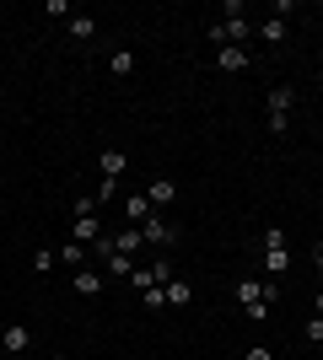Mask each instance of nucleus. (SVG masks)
<instances>
[{
  "mask_svg": "<svg viewBox=\"0 0 323 360\" xmlns=\"http://www.w3.org/2000/svg\"><path fill=\"white\" fill-rule=\"evenodd\" d=\"M248 360H275V349H270V345H253V349H248Z\"/></svg>",
  "mask_w": 323,
  "mask_h": 360,
  "instance_id": "a878e982",
  "label": "nucleus"
},
{
  "mask_svg": "<svg viewBox=\"0 0 323 360\" xmlns=\"http://www.w3.org/2000/svg\"><path fill=\"white\" fill-rule=\"evenodd\" d=\"M270 248H286V231H280V226H264L259 231V253H270Z\"/></svg>",
  "mask_w": 323,
  "mask_h": 360,
  "instance_id": "f3484780",
  "label": "nucleus"
},
{
  "mask_svg": "<svg viewBox=\"0 0 323 360\" xmlns=\"http://www.w3.org/2000/svg\"><path fill=\"white\" fill-rule=\"evenodd\" d=\"M162 296H167V307H189V301H194V285H189L184 274H172L167 285H162Z\"/></svg>",
  "mask_w": 323,
  "mask_h": 360,
  "instance_id": "423d86ee",
  "label": "nucleus"
},
{
  "mask_svg": "<svg viewBox=\"0 0 323 360\" xmlns=\"http://www.w3.org/2000/svg\"><path fill=\"white\" fill-rule=\"evenodd\" d=\"M92 199H97V205H113V199H119V183H113V178H103V183L92 188Z\"/></svg>",
  "mask_w": 323,
  "mask_h": 360,
  "instance_id": "aec40b11",
  "label": "nucleus"
},
{
  "mask_svg": "<svg viewBox=\"0 0 323 360\" xmlns=\"http://www.w3.org/2000/svg\"><path fill=\"white\" fill-rule=\"evenodd\" d=\"M54 360H65V355H54Z\"/></svg>",
  "mask_w": 323,
  "mask_h": 360,
  "instance_id": "cd10ccee",
  "label": "nucleus"
},
{
  "mask_svg": "<svg viewBox=\"0 0 323 360\" xmlns=\"http://www.w3.org/2000/svg\"><path fill=\"white\" fill-rule=\"evenodd\" d=\"M97 237H103L97 215H76V237H70V242H97Z\"/></svg>",
  "mask_w": 323,
  "mask_h": 360,
  "instance_id": "dca6fc26",
  "label": "nucleus"
},
{
  "mask_svg": "<svg viewBox=\"0 0 323 360\" xmlns=\"http://www.w3.org/2000/svg\"><path fill=\"white\" fill-rule=\"evenodd\" d=\"M108 242H113V253H129V258H135L140 248H146V237H140V226H135V231H119V237H108Z\"/></svg>",
  "mask_w": 323,
  "mask_h": 360,
  "instance_id": "ddd939ff",
  "label": "nucleus"
},
{
  "mask_svg": "<svg viewBox=\"0 0 323 360\" xmlns=\"http://www.w3.org/2000/svg\"><path fill=\"white\" fill-rule=\"evenodd\" d=\"M60 258L70 264V269H81V264H87V248H81V242H65V248H60Z\"/></svg>",
  "mask_w": 323,
  "mask_h": 360,
  "instance_id": "a211bd4d",
  "label": "nucleus"
},
{
  "mask_svg": "<svg viewBox=\"0 0 323 360\" xmlns=\"http://www.w3.org/2000/svg\"><path fill=\"white\" fill-rule=\"evenodd\" d=\"M248 312V323H264V317H270V301H253V307H243Z\"/></svg>",
  "mask_w": 323,
  "mask_h": 360,
  "instance_id": "b1692460",
  "label": "nucleus"
},
{
  "mask_svg": "<svg viewBox=\"0 0 323 360\" xmlns=\"http://www.w3.org/2000/svg\"><path fill=\"white\" fill-rule=\"evenodd\" d=\"M221 16H227V22H243L248 6H243V0H227V6H221Z\"/></svg>",
  "mask_w": 323,
  "mask_h": 360,
  "instance_id": "412c9836",
  "label": "nucleus"
},
{
  "mask_svg": "<svg viewBox=\"0 0 323 360\" xmlns=\"http://www.w3.org/2000/svg\"><path fill=\"white\" fill-rule=\"evenodd\" d=\"M264 103H270V113H280V119H286V113H291V86H270V97H264Z\"/></svg>",
  "mask_w": 323,
  "mask_h": 360,
  "instance_id": "2eb2a0df",
  "label": "nucleus"
},
{
  "mask_svg": "<svg viewBox=\"0 0 323 360\" xmlns=\"http://www.w3.org/2000/svg\"><path fill=\"white\" fill-rule=\"evenodd\" d=\"M97 210H103V205H97L92 194H76V215H97Z\"/></svg>",
  "mask_w": 323,
  "mask_h": 360,
  "instance_id": "4be33fe9",
  "label": "nucleus"
},
{
  "mask_svg": "<svg viewBox=\"0 0 323 360\" xmlns=\"http://www.w3.org/2000/svg\"><path fill=\"white\" fill-rule=\"evenodd\" d=\"M129 70H135V54H129V49H113V54H108V75H113V81H124Z\"/></svg>",
  "mask_w": 323,
  "mask_h": 360,
  "instance_id": "9d476101",
  "label": "nucleus"
},
{
  "mask_svg": "<svg viewBox=\"0 0 323 360\" xmlns=\"http://www.w3.org/2000/svg\"><path fill=\"white\" fill-rule=\"evenodd\" d=\"M215 70H227V75H243V70H248V49H237V44L215 49Z\"/></svg>",
  "mask_w": 323,
  "mask_h": 360,
  "instance_id": "20e7f679",
  "label": "nucleus"
},
{
  "mask_svg": "<svg viewBox=\"0 0 323 360\" xmlns=\"http://www.w3.org/2000/svg\"><path fill=\"white\" fill-rule=\"evenodd\" d=\"M259 269L264 274H286V269H291V248H270V253H259Z\"/></svg>",
  "mask_w": 323,
  "mask_h": 360,
  "instance_id": "0eeeda50",
  "label": "nucleus"
},
{
  "mask_svg": "<svg viewBox=\"0 0 323 360\" xmlns=\"http://www.w3.org/2000/svg\"><path fill=\"white\" fill-rule=\"evenodd\" d=\"M259 38H264L270 49L286 44V22H280V16H264V22H259Z\"/></svg>",
  "mask_w": 323,
  "mask_h": 360,
  "instance_id": "4468645a",
  "label": "nucleus"
},
{
  "mask_svg": "<svg viewBox=\"0 0 323 360\" xmlns=\"http://www.w3.org/2000/svg\"><path fill=\"white\" fill-rule=\"evenodd\" d=\"M70 38H76V44H92V38H97V16H70Z\"/></svg>",
  "mask_w": 323,
  "mask_h": 360,
  "instance_id": "9b49d317",
  "label": "nucleus"
},
{
  "mask_svg": "<svg viewBox=\"0 0 323 360\" xmlns=\"http://www.w3.org/2000/svg\"><path fill=\"white\" fill-rule=\"evenodd\" d=\"M124 172H129V156H124V150H103V178L119 183Z\"/></svg>",
  "mask_w": 323,
  "mask_h": 360,
  "instance_id": "f8f14e48",
  "label": "nucleus"
},
{
  "mask_svg": "<svg viewBox=\"0 0 323 360\" xmlns=\"http://www.w3.org/2000/svg\"><path fill=\"white\" fill-rule=\"evenodd\" d=\"M140 237H146V242H151V248H156V253H167V248H172V242H178V226H167V221H162V215H151V221H146V226H140Z\"/></svg>",
  "mask_w": 323,
  "mask_h": 360,
  "instance_id": "f03ea898",
  "label": "nucleus"
},
{
  "mask_svg": "<svg viewBox=\"0 0 323 360\" xmlns=\"http://www.w3.org/2000/svg\"><path fill=\"white\" fill-rule=\"evenodd\" d=\"M76 296L97 301V296H103V274H97V269H76Z\"/></svg>",
  "mask_w": 323,
  "mask_h": 360,
  "instance_id": "1a4fd4ad",
  "label": "nucleus"
},
{
  "mask_svg": "<svg viewBox=\"0 0 323 360\" xmlns=\"http://www.w3.org/2000/svg\"><path fill=\"white\" fill-rule=\"evenodd\" d=\"M124 215H129V226H146V221H151V199H146V194H129V199H124Z\"/></svg>",
  "mask_w": 323,
  "mask_h": 360,
  "instance_id": "6e6552de",
  "label": "nucleus"
},
{
  "mask_svg": "<svg viewBox=\"0 0 323 360\" xmlns=\"http://www.w3.org/2000/svg\"><path fill=\"white\" fill-rule=\"evenodd\" d=\"M146 199H151V210H167L172 199H178V183L172 178H151L146 183Z\"/></svg>",
  "mask_w": 323,
  "mask_h": 360,
  "instance_id": "39448f33",
  "label": "nucleus"
},
{
  "mask_svg": "<svg viewBox=\"0 0 323 360\" xmlns=\"http://www.w3.org/2000/svg\"><path fill=\"white\" fill-rule=\"evenodd\" d=\"M0 349H6V355H27V349H32V333L22 328V323H11V328H0Z\"/></svg>",
  "mask_w": 323,
  "mask_h": 360,
  "instance_id": "7ed1b4c3",
  "label": "nucleus"
},
{
  "mask_svg": "<svg viewBox=\"0 0 323 360\" xmlns=\"http://www.w3.org/2000/svg\"><path fill=\"white\" fill-rule=\"evenodd\" d=\"M140 307H146V312H162V307H167V296H162V285L140 290Z\"/></svg>",
  "mask_w": 323,
  "mask_h": 360,
  "instance_id": "6ab92c4d",
  "label": "nucleus"
},
{
  "mask_svg": "<svg viewBox=\"0 0 323 360\" xmlns=\"http://www.w3.org/2000/svg\"><path fill=\"white\" fill-rule=\"evenodd\" d=\"M302 333H308V345H323V317H308V328H302Z\"/></svg>",
  "mask_w": 323,
  "mask_h": 360,
  "instance_id": "5701e85b",
  "label": "nucleus"
},
{
  "mask_svg": "<svg viewBox=\"0 0 323 360\" xmlns=\"http://www.w3.org/2000/svg\"><path fill=\"white\" fill-rule=\"evenodd\" d=\"M312 264H318V269H323V242H312Z\"/></svg>",
  "mask_w": 323,
  "mask_h": 360,
  "instance_id": "bb28decb",
  "label": "nucleus"
},
{
  "mask_svg": "<svg viewBox=\"0 0 323 360\" xmlns=\"http://www.w3.org/2000/svg\"><path fill=\"white\" fill-rule=\"evenodd\" d=\"M54 258H60V253H49V248H44V253L32 258V269H38V274H49V269H54Z\"/></svg>",
  "mask_w": 323,
  "mask_h": 360,
  "instance_id": "393cba45",
  "label": "nucleus"
},
{
  "mask_svg": "<svg viewBox=\"0 0 323 360\" xmlns=\"http://www.w3.org/2000/svg\"><path fill=\"white\" fill-rule=\"evenodd\" d=\"M275 296H280L275 280H253V274L237 280V301H243V307H253V301H270V307H275Z\"/></svg>",
  "mask_w": 323,
  "mask_h": 360,
  "instance_id": "f257e3e1",
  "label": "nucleus"
}]
</instances>
